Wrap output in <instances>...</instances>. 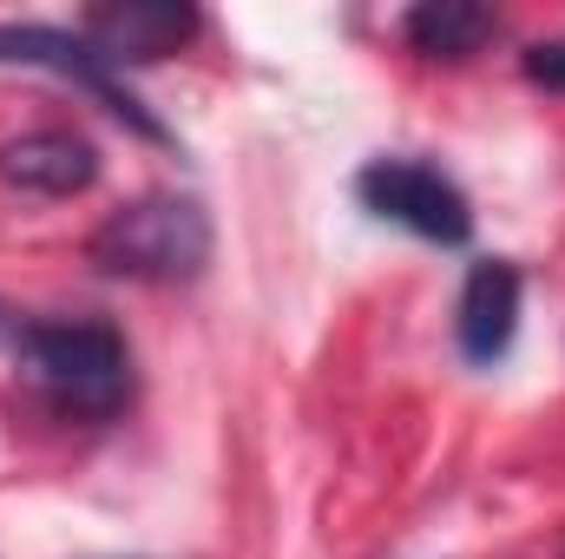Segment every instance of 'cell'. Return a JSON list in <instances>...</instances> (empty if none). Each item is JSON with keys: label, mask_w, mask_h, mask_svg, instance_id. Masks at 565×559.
Segmentation results:
<instances>
[{"label": "cell", "mask_w": 565, "mask_h": 559, "mask_svg": "<svg viewBox=\"0 0 565 559\" xmlns=\"http://www.w3.org/2000/svg\"><path fill=\"white\" fill-rule=\"evenodd\" d=\"M20 376L66 415L106 421L132 402V349L113 323H26Z\"/></svg>", "instance_id": "obj_1"}, {"label": "cell", "mask_w": 565, "mask_h": 559, "mask_svg": "<svg viewBox=\"0 0 565 559\" xmlns=\"http://www.w3.org/2000/svg\"><path fill=\"white\" fill-rule=\"evenodd\" d=\"M86 257L106 277H126V283H191L211 264V211L198 198L151 191L139 204H119L93 231Z\"/></svg>", "instance_id": "obj_2"}, {"label": "cell", "mask_w": 565, "mask_h": 559, "mask_svg": "<svg viewBox=\"0 0 565 559\" xmlns=\"http://www.w3.org/2000/svg\"><path fill=\"white\" fill-rule=\"evenodd\" d=\"M355 198H362L375 218L415 231L427 244H467V238H473V204H467V191H460L447 171L422 165V158H375V165H362Z\"/></svg>", "instance_id": "obj_3"}, {"label": "cell", "mask_w": 565, "mask_h": 559, "mask_svg": "<svg viewBox=\"0 0 565 559\" xmlns=\"http://www.w3.org/2000/svg\"><path fill=\"white\" fill-rule=\"evenodd\" d=\"M0 66H40V73H60V80H73V86H86L113 119H126L132 133H145V139H171L151 113H145L139 99L113 80V66L93 53V40L86 33H66V27H20V20H0Z\"/></svg>", "instance_id": "obj_4"}, {"label": "cell", "mask_w": 565, "mask_h": 559, "mask_svg": "<svg viewBox=\"0 0 565 559\" xmlns=\"http://www.w3.org/2000/svg\"><path fill=\"white\" fill-rule=\"evenodd\" d=\"M79 33L93 40V53L106 66H139V60H164L198 33V7L184 0H113L93 7L79 20Z\"/></svg>", "instance_id": "obj_5"}, {"label": "cell", "mask_w": 565, "mask_h": 559, "mask_svg": "<svg viewBox=\"0 0 565 559\" xmlns=\"http://www.w3.org/2000/svg\"><path fill=\"white\" fill-rule=\"evenodd\" d=\"M513 329H520V271L507 257H487L460 283V309H454L460 356L467 362H500L513 349Z\"/></svg>", "instance_id": "obj_6"}, {"label": "cell", "mask_w": 565, "mask_h": 559, "mask_svg": "<svg viewBox=\"0 0 565 559\" xmlns=\"http://www.w3.org/2000/svg\"><path fill=\"white\" fill-rule=\"evenodd\" d=\"M0 178L40 198H73L99 178V151L79 133H20L0 145Z\"/></svg>", "instance_id": "obj_7"}, {"label": "cell", "mask_w": 565, "mask_h": 559, "mask_svg": "<svg viewBox=\"0 0 565 559\" xmlns=\"http://www.w3.org/2000/svg\"><path fill=\"white\" fill-rule=\"evenodd\" d=\"M493 33H500V20L480 0H422L402 13V40L422 60H473Z\"/></svg>", "instance_id": "obj_8"}, {"label": "cell", "mask_w": 565, "mask_h": 559, "mask_svg": "<svg viewBox=\"0 0 565 559\" xmlns=\"http://www.w3.org/2000/svg\"><path fill=\"white\" fill-rule=\"evenodd\" d=\"M520 66H526V80H533V86H546V93H565V40H533Z\"/></svg>", "instance_id": "obj_9"}, {"label": "cell", "mask_w": 565, "mask_h": 559, "mask_svg": "<svg viewBox=\"0 0 565 559\" xmlns=\"http://www.w3.org/2000/svg\"><path fill=\"white\" fill-rule=\"evenodd\" d=\"M0 323H7V309H0Z\"/></svg>", "instance_id": "obj_10"}]
</instances>
